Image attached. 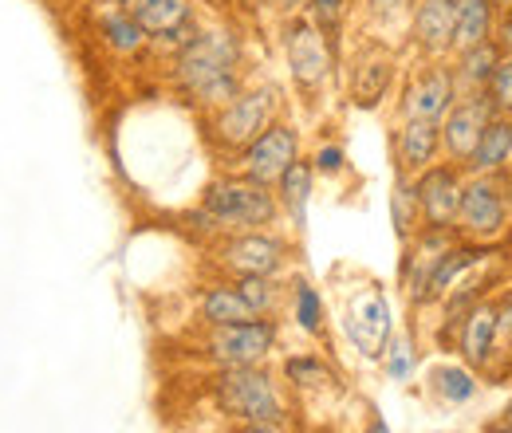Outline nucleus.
I'll return each mask as SVG.
<instances>
[{
    "label": "nucleus",
    "instance_id": "4",
    "mask_svg": "<svg viewBox=\"0 0 512 433\" xmlns=\"http://www.w3.org/2000/svg\"><path fill=\"white\" fill-rule=\"evenodd\" d=\"M276 319H249V323H225L213 327L205 339V355L221 367H256L272 347H276Z\"/></svg>",
    "mask_w": 512,
    "mask_h": 433
},
{
    "label": "nucleus",
    "instance_id": "10",
    "mask_svg": "<svg viewBox=\"0 0 512 433\" xmlns=\"http://www.w3.org/2000/svg\"><path fill=\"white\" fill-rule=\"evenodd\" d=\"M288 67L296 75L300 87H320L327 79V44H323V32L308 20H296L288 28Z\"/></svg>",
    "mask_w": 512,
    "mask_h": 433
},
{
    "label": "nucleus",
    "instance_id": "5",
    "mask_svg": "<svg viewBox=\"0 0 512 433\" xmlns=\"http://www.w3.org/2000/svg\"><path fill=\"white\" fill-rule=\"evenodd\" d=\"M296 130L292 126H268L260 130L253 142L245 146V178H253L260 186H272L284 178V170L296 162Z\"/></svg>",
    "mask_w": 512,
    "mask_h": 433
},
{
    "label": "nucleus",
    "instance_id": "42",
    "mask_svg": "<svg viewBox=\"0 0 512 433\" xmlns=\"http://www.w3.org/2000/svg\"><path fill=\"white\" fill-rule=\"evenodd\" d=\"M489 4H512V0H489Z\"/></svg>",
    "mask_w": 512,
    "mask_h": 433
},
{
    "label": "nucleus",
    "instance_id": "22",
    "mask_svg": "<svg viewBox=\"0 0 512 433\" xmlns=\"http://www.w3.org/2000/svg\"><path fill=\"white\" fill-rule=\"evenodd\" d=\"M489 256V248L481 245H465V248H446L442 256H438V264H434V272H430V280H426V300H434V296H442L449 284L465 272V268H473L477 260H485Z\"/></svg>",
    "mask_w": 512,
    "mask_h": 433
},
{
    "label": "nucleus",
    "instance_id": "25",
    "mask_svg": "<svg viewBox=\"0 0 512 433\" xmlns=\"http://www.w3.org/2000/svg\"><path fill=\"white\" fill-rule=\"evenodd\" d=\"M103 36H107V44L115 52H138L142 40H146V32L134 20V12H111V16H103Z\"/></svg>",
    "mask_w": 512,
    "mask_h": 433
},
{
    "label": "nucleus",
    "instance_id": "40",
    "mask_svg": "<svg viewBox=\"0 0 512 433\" xmlns=\"http://www.w3.org/2000/svg\"><path fill=\"white\" fill-rule=\"evenodd\" d=\"M371 433H390V430H386L383 422H375V430H371Z\"/></svg>",
    "mask_w": 512,
    "mask_h": 433
},
{
    "label": "nucleus",
    "instance_id": "37",
    "mask_svg": "<svg viewBox=\"0 0 512 433\" xmlns=\"http://www.w3.org/2000/svg\"><path fill=\"white\" fill-rule=\"evenodd\" d=\"M485 433H512V422H509V418H505L501 426H489V430H485Z\"/></svg>",
    "mask_w": 512,
    "mask_h": 433
},
{
    "label": "nucleus",
    "instance_id": "36",
    "mask_svg": "<svg viewBox=\"0 0 512 433\" xmlns=\"http://www.w3.org/2000/svg\"><path fill=\"white\" fill-rule=\"evenodd\" d=\"M241 433H280V430H276V426H268V422H249Z\"/></svg>",
    "mask_w": 512,
    "mask_h": 433
},
{
    "label": "nucleus",
    "instance_id": "9",
    "mask_svg": "<svg viewBox=\"0 0 512 433\" xmlns=\"http://www.w3.org/2000/svg\"><path fill=\"white\" fill-rule=\"evenodd\" d=\"M221 264L233 268L237 276H276L284 264V245L276 237L241 233V237L221 245Z\"/></svg>",
    "mask_w": 512,
    "mask_h": 433
},
{
    "label": "nucleus",
    "instance_id": "12",
    "mask_svg": "<svg viewBox=\"0 0 512 433\" xmlns=\"http://www.w3.org/2000/svg\"><path fill=\"white\" fill-rule=\"evenodd\" d=\"M347 335L359 343L363 355H383L386 339H390V308L379 292L363 296L351 315H347Z\"/></svg>",
    "mask_w": 512,
    "mask_h": 433
},
{
    "label": "nucleus",
    "instance_id": "20",
    "mask_svg": "<svg viewBox=\"0 0 512 433\" xmlns=\"http://www.w3.org/2000/svg\"><path fill=\"white\" fill-rule=\"evenodd\" d=\"M489 40V0H453V48H473Z\"/></svg>",
    "mask_w": 512,
    "mask_h": 433
},
{
    "label": "nucleus",
    "instance_id": "23",
    "mask_svg": "<svg viewBox=\"0 0 512 433\" xmlns=\"http://www.w3.org/2000/svg\"><path fill=\"white\" fill-rule=\"evenodd\" d=\"M276 186H280V201H284V209L292 213V221L304 225V217H308V197H312V166L296 158V162L284 170V178H280Z\"/></svg>",
    "mask_w": 512,
    "mask_h": 433
},
{
    "label": "nucleus",
    "instance_id": "13",
    "mask_svg": "<svg viewBox=\"0 0 512 433\" xmlns=\"http://www.w3.org/2000/svg\"><path fill=\"white\" fill-rule=\"evenodd\" d=\"M453 107V75L446 67H430L418 75V83L406 91V119H430L438 123Z\"/></svg>",
    "mask_w": 512,
    "mask_h": 433
},
{
    "label": "nucleus",
    "instance_id": "30",
    "mask_svg": "<svg viewBox=\"0 0 512 433\" xmlns=\"http://www.w3.org/2000/svg\"><path fill=\"white\" fill-rule=\"evenodd\" d=\"M386 371H390V378H406V374L414 371V347H410V339H394L390 343Z\"/></svg>",
    "mask_w": 512,
    "mask_h": 433
},
{
    "label": "nucleus",
    "instance_id": "34",
    "mask_svg": "<svg viewBox=\"0 0 512 433\" xmlns=\"http://www.w3.org/2000/svg\"><path fill=\"white\" fill-rule=\"evenodd\" d=\"M316 166H320L323 174H335V170H343V150H339V146H323L320 154H316Z\"/></svg>",
    "mask_w": 512,
    "mask_h": 433
},
{
    "label": "nucleus",
    "instance_id": "38",
    "mask_svg": "<svg viewBox=\"0 0 512 433\" xmlns=\"http://www.w3.org/2000/svg\"><path fill=\"white\" fill-rule=\"evenodd\" d=\"M371 4H375V8H394L398 0H371Z\"/></svg>",
    "mask_w": 512,
    "mask_h": 433
},
{
    "label": "nucleus",
    "instance_id": "2",
    "mask_svg": "<svg viewBox=\"0 0 512 433\" xmlns=\"http://www.w3.org/2000/svg\"><path fill=\"white\" fill-rule=\"evenodd\" d=\"M217 406L237 422H268L276 426L284 418V402L276 394L272 374L260 367H225L217 378Z\"/></svg>",
    "mask_w": 512,
    "mask_h": 433
},
{
    "label": "nucleus",
    "instance_id": "41",
    "mask_svg": "<svg viewBox=\"0 0 512 433\" xmlns=\"http://www.w3.org/2000/svg\"><path fill=\"white\" fill-rule=\"evenodd\" d=\"M505 418H509V422H512V402H509V410H505Z\"/></svg>",
    "mask_w": 512,
    "mask_h": 433
},
{
    "label": "nucleus",
    "instance_id": "1",
    "mask_svg": "<svg viewBox=\"0 0 512 433\" xmlns=\"http://www.w3.org/2000/svg\"><path fill=\"white\" fill-rule=\"evenodd\" d=\"M178 83L197 103L237 99V40L225 32L193 36L178 52Z\"/></svg>",
    "mask_w": 512,
    "mask_h": 433
},
{
    "label": "nucleus",
    "instance_id": "28",
    "mask_svg": "<svg viewBox=\"0 0 512 433\" xmlns=\"http://www.w3.org/2000/svg\"><path fill=\"white\" fill-rule=\"evenodd\" d=\"M489 99L497 115H512V60H501L489 79Z\"/></svg>",
    "mask_w": 512,
    "mask_h": 433
},
{
    "label": "nucleus",
    "instance_id": "19",
    "mask_svg": "<svg viewBox=\"0 0 512 433\" xmlns=\"http://www.w3.org/2000/svg\"><path fill=\"white\" fill-rule=\"evenodd\" d=\"M493 339H497V308L481 304V308L469 311L465 331H461V351H465V359H469L473 367H481V363L489 359V351H493Z\"/></svg>",
    "mask_w": 512,
    "mask_h": 433
},
{
    "label": "nucleus",
    "instance_id": "35",
    "mask_svg": "<svg viewBox=\"0 0 512 433\" xmlns=\"http://www.w3.org/2000/svg\"><path fill=\"white\" fill-rule=\"evenodd\" d=\"M497 48H512V12L505 16V24H501V44Z\"/></svg>",
    "mask_w": 512,
    "mask_h": 433
},
{
    "label": "nucleus",
    "instance_id": "16",
    "mask_svg": "<svg viewBox=\"0 0 512 433\" xmlns=\"http://www.w3.org/2000/svg\"><path fill=\"white\" fill-rule=\"evenodd\" d=\"M201 319L209 327H225V323H249V319H260L256 308L241 296L237 284H221V288H209L201 296Z\"/></svg>",
    "mask_w": 512,
    "mask_h": 433
},
{
    "label": "nucleus",
    "instance_id": "29",
    "mask_svg": "<svg viewBox=\"0 0 512 433\" xmlns=\"http://www.w3.org/2000/svg\"><path fill=\"white\" fill-rule=\"evenodd\" d=\"M296 319L304 331H320V296L308 284L296 288Z\"/></svg>",
    "mask_w": 512,
    "mask_h": 433
},
{
    "label": "nucleus",
    "instance_id": "15",
    "mask_svg": "<svg viewBox=\"0 0 512 433\" xmlns=\"http://www.w3.org/2000/svg\"><path fill=\"white\" fill-rule=\"evenodd\" d=\"M509 158H512V126H509V119L493 115V119L485 123V130H481L473 154H469V166H473L477 174H493V170H501Z\"/></svg>",
    "mask_w": 512,
    "mask_h": 433
},
{
    "label": "nucleus",
    "instance_id": "21",
    "mask_svg": "<svg viewBox=\"0 0 512 433\" xmlns=\"http://www.w3.org/2000/svg\"><path fill=\"white\" fill-rule=\"evenodd\" d=\"M497 63H501V48H497V44H489V40H485V44H473V48L461 52L457 83L469 87L473 95H477V91H489V79H493Z\"/></svg>",
    "mask_w": 512,
    "mask_h": 433
},
{
    "label": "nucleus",
    "instance_id": "26",
    "mask_svg": "<svg viewBox=\"0 0 512 433\" xmlns=\"http://www.w3.org/2000/svg\"><path fill=\"white\" fill-rule=\"evenodd\" d=\"M434 390L453 402V406H461V402H469L473 394H477V382H473V374L465 371V367H438L434 371Z\"/></svg>",
    "mask_w": 512,
    "mask_h": 433
},
{
    "label": "nucleus",
    "instance_id": "6",
    "mask_svg": "<svg viewBox=\"0 0 512 433\" xmlns=\"http://www.w3.org/2000/svg\"><path fill=\"white\" fill-rule=\"evenodd\" d=\"M272 107H276V91L272 87H260V91L229 99V107L217 119V138L225 146H249L260 130H268Z\"/></svg>",
    "mask_w": 512,
    "mask_h": 433
},
{
    "label": "nucleus",
    "instance_id": "27",
    "mask_svg": "<svg viewBox=\"0 0 512 433\" xmlns=\"http://www.w3.org/2000/svg\"><path fill=\"white\" fill-rule=\"evenodd\" d=\"M237 288H241V296L256 308V315H268V311L276 308V284H272V276H241Z\"/></svg>",
    "mask_w": 512,
    "mask_h": 433
},
{
    "label": "nucleus",
    "instance_id": "8",
    "mask_svg": "<svg viewBox=\"0 0 512 433\" xmlns=\"http://www.w3.org/2000/svg\"><path fill=\"white\" fill-rule=\"evenodd\" d=\"M493 115H497V111H493V99H489V91H477V95H469L465 103L449 107V111H446V126H442V142H446L449 154L465 162V158L473 154V146H477L481 130H485V123H489Z\"/></svg>",
    "mask_w": 512,
    "mask_h": 433
},
{
    "label": "nucleus",
    "instance_id": "39",
    "mask_svg": "<svg viewBox=\"0 0 512 433\" xmlns=\"http://www.w3.org/2000/svg\"><path fill=\"white\" fill-rule=\"evenodd\" d=\"M119 4H127V12H134V8L142 4V0H119Z\"/></svg>",
    "mask_w": 512,
    "mask_h": 433
},
{
    "label": "nucleus",
    "instance_id": "7",
    "mask_svg": "<svg viewBox=\"0 0 512 433\" xmlns=\"http://www.w3.org/2000/svg\"><path fill=\"white\" fill-rule=\"evenodd\" d=\"M461 174L453 166H426L418 186H414V197H418V213L430 221V229H449L457 221V209H461Z\"/></svg>",
    "mask_w": 512,
    "mask_h": 433
},
{
    "label": "nucleus",
    "instance_id": "44",
    "mask_svg": "<svg viewBox=\"0 0 512 433\" xmlns=\"http://www.w3.org/2000/svg\"><path fill=\"white\" fill-rule=\"evenodd\" d=\"M509 126H512V123H509Z\"/></svg>",
    "mask_w": 512,
    "mask_h": 433
},
{
    "label": "nucleus",
    "instance_id": "14",
    "mask_svg": "<svg viewBox=\"0 0 512 433\" xmlns=\"http://www.w3.org/2000/svg\"><path fill=\"white\" fill-rule=\"evenodd\" d=\"M414 40L430 56H442L446 48H453V0H422L418 4Z\"/></svg>",
    "mask_w": 512,
    "mask_h": 433
},
{
    "label": "nucleus",
    "instance_id": "3",
    "mask_svg": "<svg viewBox=\"0 0 512 433\" xmlns=\"http://www.w3.org/2000/svg\"><path fill=\"white\" fill-rule=\"evenodd\" d=\"M201 213L213 221V229H256L276 217V197L253 178L213 182L205 189Z\"/></svg>",
    "mask_w": 512,
    "mask_h": 433
},
{
    "label": "nucleus",
    "instance_id": "24",
    "mask_svg": "<svg viewBox=\"0 0 512 433\" xmlns=\"http://www.w3.org/2000/svg\"><path fill=\"white\" fill-rule=\"evenodd\" d=\"M390 75H394V67L383 60L375 63H363L359 67V75H355V107H379V99L386 95V87H390Z\"/></svg>",
    "mask_w": 512,
    "mask_h": 433
},
{
    "label": "nucleus",
    "instance_id": "43",
    "mask_svg": "<svg viewBox=\"0 0 512 433\" xmlns=\"http://www.w3.org/2000/svg\"><path fill=\"white\" fill-rule=\"evenodd\" d=\"M284 4H304V0H284Z\"/></svg>",
    "mask_w": 512,
    "mask_h": 433
},
{
    "label": "nucleus",
    "instance_id": "11",
    "mask_svg": "<svg viewBox=\"0 0 512 433\" xmlns=\"http://www.w3.org/2000/svg\"><path fill=\"white\" fill-rule=\"evenodd\" d=\"M461 229H469L473 237H489L505 225V193L497 189V182H473L461 193V209H457Z\"/></svg>",
    "mask_w": 512,
    "mask_h": 433
},
{
    "label": "nucleus",
    "instance_id": "18",
    "mask_svg": "<svg viewBox=\"0 0 512 433\" xmlns=\"http://www.w3.org/2000/svg\"><path fill=\"white\" fill-rule=\"evenodd\" d=\"M134 20L142 24L146 36H170V32H182L190 24V4L186 0H142L134 8Z\"/></svg>",
    "mask_w": 512,
    "mask_h": 433
},
{
    "label": "nucleus",
    "instance_id": "32",
    "mask_svg": "<svg viewBox=\"0 0 512 433\" xmlns=\"http://www.w3.org/2000/svg\"><path fill=\"white\" fill-rule=\"evenodd\" d=\"M343 4H347V0H312V16H316V24H320L323 32H335V28H339Z\"/></svg>",
    "mask_w": 512,
    "mask_h": 433
},
{
    "label": "nucleus",
    "instance_id": "31",
    "mask_svg": "<svg viewBox=\"0 0 512 433\" xmlns=\"http://www.w3.org/2000/svg\"><path fill=\"white\" fill-rule=\"evenodd\" d=\"M410 205H418L414 189L398 186V193H394V225H398V237H410Z\"/></svg>",
    "mask_w": 512,
    "mask_h": 433
},
{
    "label": "nucleus",
    "instance_id": "17",
    "mask_svg": "<svg viewBox=\"0 0 512 433\" xmlns=\"http://www.w3.org/2000/svg\"><path fill=\"white\" fill-rule=\"evenodd\" d=\"M442 146V126L430 119H406L402 126V166L406 170H426Z\"/></svg>",
    "mask_w": 512,
    "mask_h": 433
},
{
    "label": "nucleus",
    "instance_id": "33",
    "mask_svg": "<svg viewBox=\"0 0 512 433\" xmlns=\"http://www.w3.org/2000/svg\"><path fill=\"white\" fill-rule=\"evenodd\" d=\"M284 371H288V378H292V382H323V378H331V374H327V367H323V363H316V359H292Z\"/></svg>",
    "mask_w": 512,
    "mask_h": 433
}]
</instances>
